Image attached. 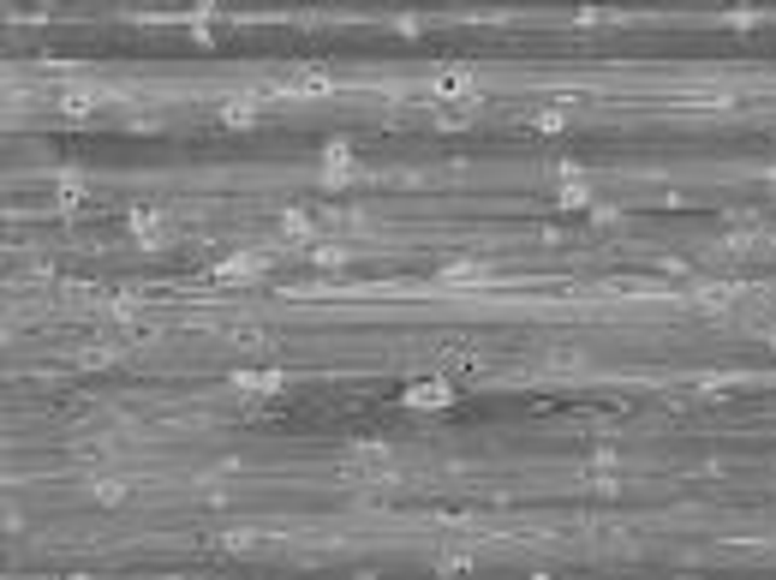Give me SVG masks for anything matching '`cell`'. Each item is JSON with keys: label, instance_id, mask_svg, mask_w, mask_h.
<instances>
[{"label": "cell", "instance_id": "7", "mask_svg": "<svg viewBox=\"0 0 776 580\" xmlns=\"http://www.w3.org/2000/svg\"><path fill=\"white\" fill-rule=\"evenodd\" d=\"M621 479H627V461H621L615 449L585 455V484H591V491H621Z\"/></svg>", "mask_w": 776, "mask_h": 580}, {"label": "cell", "instance_id": "24", "mask_svg": "<svg viewBox=\"0 0 776 580\" xmlns=\"http://www.w3.org/2000/svg\"><path fill=\"white\" fill-rule=\"evenodd\" d=\"M752 336H759V341H764V348H771V353H776V317H752Z\"/></svg>", "mask_w": 776, "mask_h": 580}, {"label": "cell", "instance_id": "21", "mask_svg": "<svg viewBox=\"0 0 776 580\" xmlns=\"http://www.w3.org/2000/svg\"><path fill=\"white\" fill-rule=\"evenodd\" d=\"M472 114H478V102H448V109H436V121L442 126H466Z\"/></svg>", "mask_w": 776, "mask_h": 580}, {"label": "cell", "instance_id": "22", "mask_svg": "<svg viewBox=\"0 0 776 580\" xmlns=\"http://www.w3.org/2000/svg\"><path fill=\"white\" fill-rule=\"evenodd\" d=\"M466 568H472L466 551H436V575H466Z\"/></svg>", "mask_w": 776, "mask_h": 580}, {"label": "cell", "instance_id": "23", "mask_svg": "<svg viewBox=\"0 0 776 580\" xmlns=\"http://www.w3.org/2000/svg\"><path fill=\"white\" fill-rule=\"evenodd\" d=\"M561 126H568V109H544V114H537V133H561Z\"/></svg>", "mask_w": 776, "mask_h": 580}, {"label": "cell", "instance_id": "3", "mask_svg": "<svg viewBox=\"0 0 776 580\" xmlns=\"http://www.w3.org/2000/svg\"><path fill=\"white\" fill-rule=\"evenodd\" d=\"M102 102H107V90L78 85V78H60V85H54V109L66 114V121H84V114H96Z\"/></svg>", "mask_w": 776, "mask_h": 580}, {"label": "cell", "instance_id": "1", "mask_svg": "<svg viewBox=\"0 0 776 580\" xmlns=\"http://www.w3.org/2000/svg\"><path fill=\"white\" fill-rule=\"evenodd\" d=\"M341 479L346 484H394L400 479V461H394V449H382V443H353L341 455Z\"/></svg>", "mask_w": 776, "mask_h": 580}, {"label": "cell", "instance_id": "9", "mask_svg": "<svg viewBox=\"0 0 776 580\" xmlns=\"http://www.w3.org/2000/svg\"><path fill=\"white\" fill-rule=\"evenodd\" d=\"M126 496H131V479H126V472H114V467H96V472H90V503L119 508Z\"/></svg>", "mask_w": 776, "mask_h": 580}, {"label": "cell", "instance_id": "19", "mask_svg": "<svg viewBox=\"0 0 776 580\" xmlns=\"http://www.w3.org/2000/svg\"><path fill=\"white\" fill-rule=\"evenodd\" d=\"M227 336H233V348H251V353H257V348H269V336H263L257 324H233Z\"/></svg>", "mask_w": 776, "mask_h": 580}, {"label": "cell", "instance_id": "20", "mask_svg": "<svg viewBox=\"0 0 776 580\" xmlns=\"http://www.w3.org/2000/svg\"><path fill=\"white\" fill-rule=\"evenodd\" d=\"M549 371H585V353H573V348H556V353H549Z\"/></svg>", "mask_w": 776, "mask_h": 580}, {"label": "cell", "instance_id": "6", "mask_svg": "<svg viewBox=\"0 0 776 580\" xmlns=\"http://www.w3.org/2000/svg\"><path fill=\"white\" fill-rule=\"evenodd\" d=\"M489 276H496V269H489L484 257H448V264L436 269L442 288H489Z\"/></svg>", "mask_w": 776, "mask_h": 580}, {"label": "cell", "instance_id": "11", "mask_svg": "<svg viewBox=\"0 0 776 580\" xmlns=\"http://www.w3.org/2000/svg\"><path fill=\"white\" fill-rule=\"evenodd\" d=\"M227 389L245 395V401H263V395H275V389H287V371H275V365H269V371H233V383H227Z\"/></svg>", "mask_w": 776, "mask_h": 580}, {"label": "cell", "instance_id": "12", "mask_svg": "<svg viewBox=\"0 0 776 580\" xmlns=\"http://www.w3.org/2000/svg\"><path fill=\"white\" fill-rule=\"evenodd\" d=\"M215 544H221L227 556H257V551H269V544H275V532H263V527H227Z\"/></svg>", "mask_w": 776, "mask_h": 580}, {"label": "cell", "instance_id": "8", "mask_svg": "<svg viewBox=\"0 0 776 580\" xmlns=\"http://www.w3.org/2000/svg\"><path fill=\"white\" fill-rule=\"evenodd\" d=\"M269 276V252H233L215 264V281H257Z\"/></svg>", "mask_w": 776, "mask_h": 580}, {"label": "cell", "instance_id": "16", "mask_svg": "<svg viewBox=\"0 0 776 580\" xmlns=\"http://www.w3.org/2000/svg\"><path fill=\"white\" fill-rule=\"evenodd\" d=\"M281 234H293V240H310V245H317V216H310V210H287V216H281Z\"/></svg>", "mask_w": 776, "mask_h": 580}, {"label": "cell", "instance_id": "13", "mask_svg": "<svg viewBox=\"0 0 776 580\" xmlns=\"http://www.w3.org/2000/svg\"><path fill=\"white\" fill-rule=\"evenodd\" d=\"M556 204H568V210H591V186H585L573 168H556Z\"/></svg>", "mask_w": 776, "mask_h": 580}, {"label": "cell", "instance_id": "15", "mask_svg": "<svg viewBox=\"0 0 776 580\" xmlns=\"http://www.w3.org/2000/svg\"><path fill=\"white\" fill-rule=\"evenodd\" d=\"M287 90H298V97H329L334 78L317 73V66H305V73H287Z\"/></svg>", "mask_w": 776, "mask_h": 580}, {"label": "cell", "instance_id": "4", "mask_svg": "<svg viewBox=\"0 0 776 580\" xmlns=\"http://www.w3.org/2000/svg\"><path fill=\"white\" fill-rule=\"evenodd\" d=\"M358 174V150L346 144V138H329V144H322V156H317V180L322 186H346Z\"/></svg>", "mask_w": 776, "mask_h": 580}, {"label": "cell", "instance_id": "2", "mask_svg": "<svg viewBox=\"0 0 776 580\" xmlns=\"http://www.w3.org/2000/svg\"><path fill=\"white\" fill-rule=\"evenodd\" d=\"M454 395H460V389H454L442 371H436V377H412V383L400 389V401H406L412 413H442V407H454Z\"/></svg>", "mask_w": 776, "mask_h": 580}, {"label": "cell", "instance_id": "10", "mask_svg": "<svg viewBox=\"0 0 776 580\" xmlns=\"http://www.w3.org/2000/svg\"><path fill=\"white\" fill-rule=\"evenodd\" d=\"M752 288H740V281H704V288H692V305L699 312H728V305H740Z\"/></svg>", "mask_w": 776, "mask_h": 580}, {"label": "cell", "instance_id": "25", "mask_svg": "<svg viewBox=\"0 0 776 580\" xmlns=\"http://www.w3.org/2000/svg\"><path fill=\"white\" fill-rule=\"evenodd\" d=\"M66 580H90V575H66Z\"/></svg>", "mask_w": 776, "mask_h": 580}, {"label": "cell", "instance_id": "14", "mask_svg": "<svg viewBox=\"0 0 776 580\" xmlns=\"http://www.w3.org/2000/svg\"><path fill=\"white\" fill-rule=\"evenodd\" d=\"M263 121V102L257 97H227L221 102V126H257Z\"/></svg>", "mask_w": 776, "mask_h": 580}, {"label": "cell", "instance_id": "17", "mask_svg": "<svg viewBox=\"0 0 776 580\" xmlns=\"http://www.w3.org/2000/svg\"><path fill=\"white\" fill-rule=\"evenodd\" d=\"M310 257H317L322 269H334V264H346V257H353V245H346V240H317V245H310Z\"/></svg>", "mask_w": 776, "mask_h": 580}, {"label": "cell", "instance_id": "18", "mask_svg": "<svg viewBox=\"0 0 776 580\" xmlns=\"http://www.w3.org/2000/svg\"><path fill=\"white\" fill-rule=\"evenodd\" d=\"M54 198H60V210H78V204H84V180H78V174H60V180H54Z\"/></svg>", "mask_w": 776, "mask_h": 580}, {"label": "cell", "instance_id": "5", "mask_svg": "<svg viewBox=\"0 0 776 580\" xmlns=\"http://www.w3.org/2000/svg\"><path fill=\"white\" fill-rule=\"evenodd\" d=\"M126 234H131V240H138V245H150V252H162V245L174 240V222H167L162 210L138 204V210H131V216H126Z\"/></svg>", "mask_w": 776, "mask_h": 580}]
</instances>
